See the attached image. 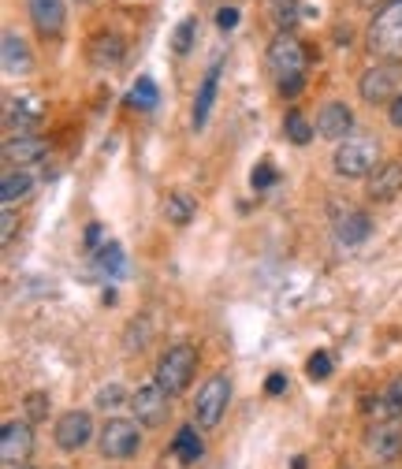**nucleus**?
<instances>
[{
	"label": "nucleus",
	"mask_w": 402,
	"mask_h": 469,
	"mask_svg": "<svg viewBox=\"0 0 402 469\" xmlns=\"http://www.w3.org/2000/svg\"><path fill=\"white\" fill-rule=\"evenodd\" d=\"M268 75L276 78V90L283 101H294L306 90V45L291 30H280L268 41Z\"/></svg>",
	"instance_id": "f257e3e1"
},
{
	"label": "nucleus",
	"mask_w": 402,
	"mask_h": 469,
	"mask_svg": "<svg viewBox=\"0 0 402 469\" xmlns=\"http://www.w3.org/2000/svg\"><path fill=\"white\" fill-rule=\"evenodd\" d=\"M365 45L376 60H388V63L402 60V0H384L376 8L365 30Z\"/></svg>",
	"instance_id": "f03ea898"
},
{
	"label": "nucleus",
	"mask_w": 402,
	"mask_h": 469,
	"mask_svg": "<svg viewBox=\"0 0 402 469\" xmlns=\"http://www.w3.org/2000/svg\"><path fill=\"white\" fill-rule=\"evenodd\" d=\"M376 157H380V142L369 138V135H350L340 142L332 157V168L335 176L343 179H362V176H373L376 172Z\"/></svg>",
	"instance_id": "7ed1b4c3"
},
{
	"label": "nucleus",
	"mask_w": 402,
	"mask_h": 469,
	"mask_svg": "<svg viewBox=\"0 0 402 469\" xmlns=\"http://www.w3.org/2000/svg\"><path fill=\"white\" fill-rule=\"evenodd\" d=\"M194 369H198V350L190 347V343H176V347H168V350L160 354L153 380L160 383L168 395H179V391L190 388V380H194Z\"/></svg>",
	"instance_id": "20e7f679"
},
{
	"label": "nucleus",
	"mask_w": 402,
	"mask_h": 469,
	"mask_svg": "<svg viewBox=\"0 0 402 469\" xmlns=\"http://www.w3.org/2000/svg\"><path fill=\"white\" fill-rule=\"evenodd\" d=\"M227 402H231V376L213 373L198 388V399H194V417H198L201 429H217L220 417L227 414Z\"/></svg>",
	"instance_id": "39448f33"
},
{
	"label": "nucleus",
	"mask_w": 402,
	"mask_h": 469,
	"mask_svg": "<svg viewBox=\"0 0 402 469\" xmlns=\"http://www.w3.org/2000/svg\"><path fill=\"white\" fill-rule=\"evenodd\" d=\"M138 447H142V424L131 417H112L101 429V455L104 458L127 462V458L138 455Z\"/></svg>",
	"instance_id": "423d86ee"
},
{
	"label": "nucleus",
	"mask_w": 402,
	"mask_h": 469,
	"mask_svg": "<svg viewBox=\"0 0 402 469\" xmlns=\"http://www.w3.org/2000/svg\"><path fill=\"white\" fill-rule=\"evenodd\" d=\"M131 410H135L142 429H160V424L172 417V395H168L157 380L142 383V388L131 395Z\"/></svg>",
	"instance_id": "0eeeda50"
},
{
	"label": "nucleus",
	"mask_w": 402,
	"mask_h": 469,
	"mask_svg": "<svg viewBox=\"0 0 402 469\" xmlns=\"http://www.w3.org/2000/svg\"><path fill=\"white\" fill-rule=\"evenodd\" d=\"M398 63H373V68L357 78V94L365 104H384L395 101L398 94Z\"/></svg>",
	"instance_id": "6e6552de"
},
{
	"label": "nucleus",
	"mask_w": 402,
	"mask_h": 469,
	"mask_svg": "<svg viewBox=\"0 0 402 469\" xmlns=\"http://www.w3.org/2000/svg\"><path fill=\"white\" fill-rule=\"evenodd\" d=\"M53 440L60 451H82V447L94 440V417L86 410H68L63 417H56Z\"/></svg>",
	"instance_id": "1a4fd4ad"
},
{
	"label": "nucleus",
	"mask_w": 402,
	"mask_h": 469,
	"mask_svg": "<svg viewBox=\"0 0 402 469\" xmlns=\"http://www.w3.org/2000/svg\"><path fill=\"white\" fill-rule=\"evenodd\" d=\"M365 447L380 458V462H395L402 455V421L398 417H380L369 424L365 432Z\"/></svg>",
	"instance_id": "9d476101"
},
{
	"label": "nucleus",
	"mask_w": 402,
	"mask_h": 469,
	"mask_svg": "<svg viewBox=\"0 0 402 469\" xmlns=\"http://www.w3.org/2000/svg\"><path fill=\"white\" fill-rule=\"evenodd\" d=\"M34 451V429L30 421H4L0 429V458L8 465H23Z\"/></svg>",
	"instance_id": "9b49d317"
},
{
	"label": "nucleus",
	"mask_w": 402,
	"mask_h": 469,
	"mask_svg": "<svg viewBox=\"0 0 402 469\" xmlns=\"http://www.w3.org/2000/svg\"><path fill=\"white\" fill-rule=\"evenodd\" d=\"M316 135L328 142H343L354 135V109L347 101H328L321 112H316Z\"/></svg>",
	"instance_id": "f8f14e48"
},
{
	"label": "nucleus",
	"mask_w": 402,
	"mask_h": 469,
	"mask_svg": "<svg viewBox=\"0 0 402 469\" xmlns=\"http://www.w3.org/2000/svg\"><path fill=\"white\" fill-rule=\"evenodd\" d=\"M220 75H224V56H217L209 63V71L198 86V97H194V131H205L209 116H213V104H217V90H220Z\"/></svg>",
	"instance_id": "ddd939ff"
},
{
	"label": "nucleus",
	"mask_w": 402,
	"mask_h": 469,
	"mask_svg": "<svg viewBox=\"0 0 402 469\" xmlns=\"http://www.w3.org/2000/svg\"><path fill=\"white\" fill-rule=\"evenodd\" d=\"M402 194V164L398 160H384L376 164V172L369 176V202L388 205Z\"/></svg>",
	"instance_id": "4468645a"
},
{
	"label": "nucleus",
	"mask_w": 402,
	"mask_h": 469,
	"mask_svg": "<svg viewBox=\"0 0 402 469\" xmlns=\"http://www.w3.org/2000/svg\"><path fill=\"white\" fill-rule=\"evenodd\" d=\"M27 8H30V23L37 27V34H45V37L63 34V23H68L63 0H27Z\"/></svg>",
	"instance_id": "2eb2a0df"
},
{
	"label": "nucleus",
	"mask_w": 402,
	"mask_h": 469,
	"mask_svg": "<svg viewBox=\"0 0 402 469\" xmlns=\"http://www.w3.org/2000/svg\"><path fill=\"white\" fill-rule=\"evenodd\" d=\"M4 116H8L12 131L30 135V127H37L41 116H45V104H41L37 97H30V94H19V97L8 101V112H4Z\"/></svg>",
	"instance_id": "dca6fc26"
},
{
	"label": "nucleus",
	"mask_w": 402,
	"mask_h": 469,
	"mask_svg": "<svg viewBox=\"0 0 402 469\" xmlns=\"http://www.w3.org/2000/svg\"><path fill=\"white\" fill-rule=\"evenodd\" d=\"M369 234H373V217L365 209H347L340 217V224H335V239L343 246H362Z\"/></svg>",
	"instance_id": "f3484780"
},
{
	"label": "nucleus",
	"mask_w": 402,
	"mask_h": 469,
	"mask_svg": "<svg viewBox=\"0 0 402 469\" xmlns=\"http://www.w3.org/2000/svg\"><path fill=\"white\" fill-rule=\"evenodd\" d=\"M45 142H41L37 135H12L8 142H4V160L8 164H15V168H27V164H34V160H41L45 157Z\"/></svg>",
	"instance_id": "a211bd4d"
},
{
	"label": "nucleus",
	"mask_w": 402,
	"mask_h": 469,
	"mask_svg": "<svg viewBox=\"0 0 402 469\" xmlns=\"http://www.w3.org/2000/svg\"><path fill=\"white\" fill-rule=\"evenodd\" d=\"M0 56H4V71L8 75H27L30 71V60H34L30 45L15 30H4V37H0Z\"/></svg>",
	"instance_id": "6ab92c4d"
},
{
	"label": "nucleus",
	"mask_w": 402,
	"mask_h": 469,
	"mask_svg": "<svg viewBox=\"0 0 402 469\" xmlns=\"http://www.w3.org/2000/svg\"><path fill=\"white\" fill-rule=\"evenodd\" d=\"M127 45H123V37L116 30H101L94 41H90V60L97 63V68H116V63L123 60Z\"/></svg>",
	"instance_id": "aec40b11"
},
{
	"label": "nucleus",
	"mask_w": 402,
	"mask_h": 469,
	"mask_svg": "<svg viewBox=\"0 0 402 469\" xmlns=\"http://www.w3.org/2000/svg\"><path fill=\"white\" fill-rule=\"evenodd\" d=\"M30 190H34V176L27 168H12V172H4V179H0V202L15 205V202L30 198Z\"/></svg>",
	"instance_id": "412c9836"
},
{
	"label": "nucleus",
	"mask_w": 402,
	"mask_h": 469,
	"mask_svg": "<svg viewBox=\"0 0 402 469\" xmlns=\"http://www.w3.org/2000/svg\"><path fill=\"white\" fill-rule=\"evenodd\" d=\"M172 451H176V458H179L183 465H194V462L205 455V443H201V436H198L194 424H183V429L176 432Z\"/></svg>",
	"instance_id": "4be33fe9"
},
{
	"label": "nucleus",
	"mask_w": 402,
	"mask_h": 469,
	"mask_svg": "<svg viewBox=\"0 0 402 469\" xmlns=\"http://www.w3.org/2000/svg\"><path fill=\"white\" fill-rule=\"evenodd\" d=\"M380 417H398V421H402V376H395L388 388H384V395L376 399L373 421H380Z\"/></svg>",
	"instance_id": "5701e85b"
},
{
	"label": "nucleus",
	"mask_w": 402,
	"mask_h": 469,
	"mask_svg": "<svg viewBox=\"0 0 402 469\" xmlns=\"http://www.w3.org/2000/svg\"><path fill=\"white\" fill-rule=\"evenodd\" d=\"M268 12L276 30H294L302 19V0H268Z\"/></svg>",
	"instance_id": "b1692460"
},
{
	"label": "nucleus",
	"mask_w": 402,
	"mask_h": 469,
	"mask_svg": "<svg viewBox=\"0 0 402 469\" xmlns=\"http://www.w3.org/2000/svg\"><path fill=\"white\" fill-rule=\"evenodd\" d=\"M194 209H198V202L190 198V194H168V202H164V217L172 220L176 227H186L190 220H194Z\"/></svg>",
	"instance_id": "393cba45"
},
{
	"label": "nucleus",
	"mask_w": 402,
	"mask_h": 469,
	"mask_svg": "<svg viewBox=\"0 0 402 469\" xmlns=\"http://www.w3.org/2000/svg\"><path fill=\"white\" fill-rule=\"evenodd\" d=\"M94 268H101L104 276H123L127 268V258H123V246L119 243H104L94 258Z\"/></svg>",
	"instance_id": "a878e982"
},
{
	"label": "nucleus",
	"mask_w": 402,
	"mask_h": 469,
	"mask_svg": "<svg viewBox=\"0 0 402 469\" xmlns=\"http://www.w3.org/2000/svg\"><path fill=\"white\" fill-rule=\"evenodd\" d=\"M157 82L153 78H138L135 86H131V94H127V104H135V109H142V112H150V109H157Z\"/></svg>",
	"instance_id": "bb28decb"
},
{
	"label": "nucleus",
	"mask_w": 402,
	"mask_h": 469,
	"mask_svg": "<svg viewBox=\"0 0 402 469\" xmlns=\"http://www.w3.org/2000/svg\"><path fill=\"white\" fill-rule=\"evenodd\" d=\"M313 131H316V127H313L302 112H287V119H283V135H287L294 145H309V142H313Z\"/></svg>",
	"instance_id": "cd10ccee"
},
{
	"label": "nucleus",
	"mask_w": 402,
	"mask_h": 469,
	"mask_svg": "<svg viewBox=\"0 0 402 469\" xmlns=\"http://www.w3.org/2000/svg\"><path fill=\"white\" fill-rule=\"evenodd\" d=\"M194 34H198V19H183V23L176 27V34H172V53L186 56L190 45H194Z\"/></svg>",
	"instance_id": "c85d7f7f"
},
{
	"label": "nucleus",
	"mask_w": 402,
	"mask_h": 469,
	"mask_svg": "<svg viewBox=\"0 0 402 469\" xmlns=\"http://www.w3.org/2000/svg\"><path fill=\"white\" fill-rule=\"evenodd\" d=\"M23 410H27L30 421H45V417H49V395H45V391H27Z\"/></svg>",
	"instance_id": "c756f323"
},
{
	"label": "nucleus",
	"mask_w": 402,
	"mask_h": 469,
	"mask_svg": "<svg viewBox=\"0 0 402 469\" xmlns=\"http://www.w3.org/2000/svg\"><path fill=\"white\" fill-rule=\"evenodd\" d=\"M306 376H309V380H328V376H332V358H328L324 350L309 354V361H306Z\"/></svg>",
	"instance_id": "7c9ffc66"
},
{
	"label": "nucleus",
	"mask_w": 402,
	"mask_h": 469,
	"mask_svg": "<svg viewBox=\"0 0 402 469\" xmlns=\"http://www.w3.org/2000/svg\"><path fill=\"white\" fill-rule=\"evenodd\" d=\"M276 179H280V176H276V168H272L268 160H261V164L250 172V186H253V190H268V186H276Z\"/></svg>",
	"instance_id": "2f4dec72"
},
{
	"label": "nucleus",
	"mask_w": 402,
	"mask_h": 469,
	"mask_svg": "<svg viewBox=\"0 0 402 469\" xmlns=\"http://www.w3.org/2000/svg\"><path fill=\"white\" fill-rule=\"evenodd\" d=\"M123 399H127V395H123L119 383H109V388H101V391H97V407H101V410H112V407H119Z\"/></svg>",
	"instance_id": "473e14b6"
},
{
	"label": "nucleus",
	"mask_w": 402,
	"mask_h": 469,
	"mask_svg": "<svg viewBox=\"0 0 402 469\" xmlns=\"http://www.w3.org/2000/svg\"><path fill=\"white\" fill-rule=\"evenodd\" d=\"M15 227H19V224H15V212L4 209V220H0V243H4V246L15 239Z\"/></svg>",
	"instance_id": "72a5a7b5"
},
{
	"label": "nucleus",
	"mask_w": 402,
	"mask_h": 469,
	"mask_svg": "<svg viewBox=\"0 0 402 469\" xmlns=\"http://www.w3.org/2000/svg\"><path fill=\"white\" fill-rule=\"evenodd\" d=\"M217 27L220 30H235L239 27V8H220L217 12Z\"/></svg>",
	"instance_id": "f704fd0d"
},
{
	"label": "nucleus",
	"mask_w": 402,
	"mask_h": 469,
	"mask_svg": "<svg viewBox=\"0 0 402 469\" xmlns=\"http://www.w3.org/2000/svg\"><path fill=\"white\" fill-rule=\"evenodd\" d=\"M265 391H268L272 399L283 395V391H287V376H283V373H272V376L265 380Z\"/></svg>",
	"instance_id": "c9c22d12"
},
{
	"label": "nucleus",
	"mask_w": 402,
	"mask_h": 469,
	"mask_svg": "<svg viewBox=\"0 0 402 469\" xmlns=\"http://www.w3.org/2000/svg\"><path fill=\"white\" fill-rule=\"evenodd\" d=\"M101 234H104V227H101V224H90V227H86V239H82V243H86V250H94V253H97V250L104 246Z\"/></svg>",
	"instance_id": "e433bc0d"
},
{
	"label": "nucleus",
	"mask_w": 402,
	"mask_h": 469,
	"mask_svg": "<svg viewBox=\"0 0 402 469\" xmlns=\"http://www.w3.org/2000/svg\"><path fill=\"white\" fill-rule=\"evenodd\" d=\"M388 119H391V127H402V90H398V97L391 101V109H388Z\"/></svg>",
	"instance_id": "4c0bfd02"
},
{
	"label": "nucleus",
	"mask_w": 402,
	"mask_h": 469,
	"mask_svg": "<svg viewBox=\"0 0 402 469\" xmlns=\"http://www.w3.org/2000/svg\"><path fill=\"white\" fill-rule=\"evenodd\" d=\"M357 4H362V8H376V4H380V0H357Z\"/></svg>",
	"instance_id": "58836bf2"
},
{
	"label": "nucleus",
	"mask_w": 402,
	"mask_h": 469,
	"mask_svg": "<svg viewBox=\"0 0 402 469\" xmlns=\"http://www.w3.org/2000/svg\"><path fill=\"white\" fill-rule=\"evenodd\" d=\"M12 469H34V465H27V462H23V465H12Z\"/></svg>",
	"instance_id": "ea45409f"
},
{
	"label": "nucleus",
	"mask_w": 402,
	"mask_h": 469,
	"mask_svg": "<svg viewBox=\"0 0 402 469\" xmlns=\"http://www.w3.org/2000/svg\"><path fill=\"white\" fill-rule=\"evenodd\" d=\"M78 4H94V0H78Z\"/></svg>",
	"instance_id": "a19ab883"
}]
</instances>
